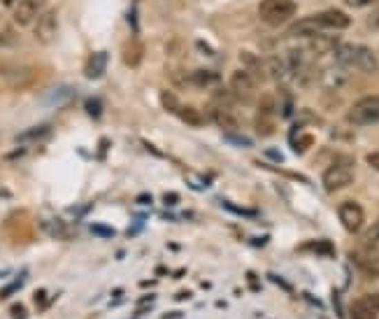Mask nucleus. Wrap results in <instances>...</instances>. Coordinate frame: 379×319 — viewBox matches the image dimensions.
Returning a JSON list of instances; mask_svg holds the SVG:
<instances>
[{
  "label": "nucleus",
  "mask_w": 379,
  "mask_h": 319,
  "mask_svg": "<svg viewBox=\"0 0 379 319\" xmlns=\"http://www.w3.org/2000/svg\"><path fill=\"white\" fill-rule=\"evenodd\" d=\"M312 21L321 28H333V30H345L351 26V19L349 14H345L342 10H324V12H316V14L312 17Z\"/></svg>",
  "instance_id": "obj_9"
},
{
  "label": "nucleus",
  "mask_w": 379,
  "mask_h": 319,
  "mask_svg": "<svg viewBox=\"0 0 379 319\" xmlns=\"http://www.w3.org/2000/svg\"><path fill=\"white\" fill-rule=\"evenodd\" d=\"M240 61H242V70L247 75H252L254 82H263L265 79V70H263V61L258 56H254L252 52H240Z\"/></svg>",
  "instance_id": "obj_15"
},
{
  "label": "nucleus",
  "mask_w": 379,
  "mask_h": 319,
  "mask_svg": "<svg viewBox=\"0 0 379 319\" xmlns=\"http://www.w3.org/2000/svg\"><path fill=\"white\" fill-rule=\"evenodd\" d=\"M377 242H379V217L370 224L368 229H365V233H363V245L365 247H372V245H377Z\"/></svg>",
  "instance_id": "obj_24"
},
{
  "label": "nucleus",
  "mask_w": 379,
  "mask_h": 319,
  "mask_svg": "<svg viewBox=\"0 0 379 319\" xmlns=\"http://www.w3.org/2000/svg\"><path fill=\"white\" fill-rule=\"evenodd\" d=\"M161 105H163L165 112H170V115H179V110H182V105H179V98L175 96L172 91H161Z\"/></svg>",
  "instance_id": "obj_22"
},
{
  "label": "nucleus",
  "mask_w": 379,
  "mask_h": 319,
  "mask_svg": "<svg viewBox=\"0 0 379 319\" xmlns=\"http://www.w3.org/2000/svg\"><path fill=\"white\" fill-rule=\"evenodd\" d=\"M321 182H324V189L328 193L347 189V186L354 182L351 164H333V166H328L324 171V177H321Z\"/></svg>",
  "instance_id": "obj_5"
},
{
  "label": "nucleus",
  "mask_w": 379,
  "mask_h": 319,
  "mask_svg": "<svg viewBox=\"0 0 379 319\" xmlns=\"http://www.w3.org/2000/svg\"><path fill=\"white\" fill-rule=\"evenodd\" d=\"M233 101H235V96H233L231 91H226V89L214 91V105H219V108H228V110H231Z\"/></svg>",
  "instance_id": "obj_28"
},
{
  "label": "nucleus",
  "mask_w": 379,
  "mask_h": 319,
  "mask_svg": "<svg viewBox=\"0 0 379 319\" xmlns=\"http://www.w3.org/2000/svg\"><path fill=\"white\" fill-rule=\"evenodd\" d=\"M72 93H74L72 86H54L52 91L45 93L42 105H47V108H59V105H65L72 101Z\"/></svg>",
  "instance_id": "obj_17"
},
{
  "label": "nucleus",
  "mask_w": 379,
  "mask_h": 319,
  "mask_svg": "<svg viewBox=\"0 0 379 319\" xmlns=\"http://www.w3.org/2000/svg\"><path fill=\"white\" fill-rule=\"evenodd\" d=\"M347 122L354 124V126H375V124H379V93L358 98L347 110Z\"/></svg>",
  "instance_id": "obj_2"
},
{
  "label": "nucleus",
  "mask_w": 379,
  "mask_h": 319,
  "mask_svg": "<svg viewBox=\"0 0 379 319\" xmlns=\"http://www.w3.org/2000/svg\"><path fill=\"white\" fill-rule=\"evenodd\" d=\"M333 59L342 68H356L361 72H375L379 68L377 54L365 45H354V42H340L333 49Z\"/></svg>",
  "instance_id": "obj_1"
},
{
  "label": "nucleus",
  "mask_w": 379,
  "mask_h": 319,
  "mask_svg": "<svg viewBox=\"0 0 379 319\" xmlns=\"http://www.w3.org/2000/svg\"><path fill=\"white\" fill-rule=\"evenodd\" d=\"M340 45V40L338 37H328V35H321V33H316L312 35L307 40V47H309V52L316 54V56H321V54H328L331 52L333 54V49Z\"/></svg>",
  "instance_id": "obj_18"
},
{
  "label": "nucleus",
  "mask_w": 379,
  "mask_h": 319,
  "mask_svg": "<svg viewBox=\"0 0 379 319\" xmlns=\"http://www.w3.org/2000/svg\"><path fill=\"white\" fill-rule=\"evenodd\" d=\"M209 119H212V122L223 130V133H238V130H240L238 117H235L228 108H219V105H212V108H209Z\"/></svg>",
  "instance_id": "obj_12"
},
{
  "label": "nucleus",
  "mask_w": 379,
  "mask_h": 319,
  "mask_svg": "<svg viewBox=\"0 0 379 319\" xmlns=\"http://www.w3.org/2000/svg\"><path fill=\"white\" fill-rule=\"evenodd\" d=\"M326 86H340V84H345L347 82V75H345V70H342V66H338L335 70H331V72H326Z\"/></svg>",
  "instance_id": "obj_27"
},
{
  "label": "nucleus",
  "mask_w": 379,
  "mask_h": 319,
  "mask_svg": "<svg viewBox=\"0 0 379 319\" xmlns=\"http://www.w3.org/2000/svg\"><path fill=\"white\" fill-rule=\"evenodd\" d=\"M349 317L351 319H377L379 312L372 308V305L368 303V298H358V301H354L351 310H349Z\"/></svg>",
  "instance_id": "obj_19"
},
{
  "label": "nucleus",
  "mask_w": 379,
  "mask_h": 319,
  "mask_svg": "<svg viewBox=\"0 0 379 319\" xmlns=\"http://www.w3.org/2000/svg\"><path fill=\"white\" fill-rule=\"evenodd\" d=\"M263 70H265V79H272V82L277 84L287 82L291 77L289 66L282 56H268V59H263Z\"/></svg>",
  "instance_id": "obj_11"
},
{
  "label": "nucleus",
  "mask_w": 379,
  "mask_h": 319,
  "mask_svg": "<svg viewBox=\"0 0 379 319\" xmlns=\"http://www.w3.org/2000/svg\"><path fill=\"white\" fill-rule=\"evenodd\" d=\"M296 3L294 0H260L258 5V17L263 19L268 26H282L291 17L296 14Z\"/></svg>",
  "instance_id": "obj_4"
},
{
  "label": "nucleus",
  "mask_w": 379,
  "mask_h": 319,
  "mask_svg": "<svg viewBox=\"0 0 379 319\" xmlns=\"http://www.w3.org/2000/svg\"><path fill=\"white\" fill-rule=\"evenodd\" d=\"M184 315L182 312H167V315H163V319H182Z\"/></svg>",
  "instance_id": "obj_38"
},
{
  "label": "nucleus",
  "mask_w": 379,
  "mask_h": 319,
  "mask_svg": "<svg viewBox=\"0 0 379 319\" xmlns=\"http://www.w3.org/2000/svg\"><path fill=\"white\" fill-rule=\"evenodd\" d=\"M0 45L3 47H17V35L12 30H3L0 33Z\"/></svg>",
  "instance_id": "obj_30"
},
{
  "label": "nucleus",
  "mask_w": 379,
  "mask_h": 319,
  "mask_svg": "<svg viewBox=\"0 0 379 319\" xmlns=\"http://www.w3.org/2000/svg\"><path fill=\"white\" fill-rule=\"evenodd\" d=\"M165 203H177V196H175V193H167V196H165Z\"/></svg>",
  "instance_id": "obj_39"
},
{
  "label": "nucleus",
  "mask_w": 379,
  "mask_h": 319,
  "mask_svg": "<svg viewBox=\"0 0 379 319\" xmlns=\"http://www.w3.org/2000/svg\"><path fill=\"white\" fill-rule=\"evenodd\" d=\"M47 0H19L14 5V23L17 26H30L37 21V17L45 12Z\"/></svg>",
  "instance_id": "obj_8"
},
{
  "label": "nucleus",
  "mask_w": 379,
  "mask_h": 319,
  "mask_svg": "<svg viewBox=\"0 0 379 319\" xmlns=\"http://www.w3.org/2000/svg\"><path fill=\"white\" fill-rule=\"evenodd\" d=\"M368 28L370 30H379V10L372 12V14L368 17Z\"/></svg>",
  "instance_id": "obj_35"
},
{
  "label": "nucleus",
  "mask_w": 379,
  "mask_h": 319,
  "mask_svg": "<svg viewBox=\"0 0 379 319\" xmlns=\"http://www.w3.org/2000/svg\"><path fill=\"white\" fill-rule=\"evenodd\" d=\"M142 56H145V47H142V42L135 40V37H130L126 45L121 47V61L128 68H138L142 64Z\"/></svg>",
  "instance_id": "obj_14"
},
{
  "label": "nucleus",
  "mask_w": 379,
  "mask_h": 319,
  "mask_svg": "<svg viewBox=\"0 0 379 319\" xmlns=\"http://www.w3.org/2000/svg\"><path fill=\"white\" fill-rule=\"evenodd\" d=\"M365 161H368V166L372 168V171L379 173V152H370L368 156H365Z\"/></svg>",
  "instance_id": "obj_34"
},
{
  "label": "nucleus",
  "mask_w": 379,
  "mask_h": 319,
  "mask_svg": "<svg viewBox=\"0 0 379 319\" xmlns=\"http://www.w3.org/2000/svg\"><path fill=\"white\" fill-rule=\"evenodd\" d=\"M110 64V54L107 52H93L84 64V75L89 79H101Z\"/></svg>",
  "instance_id": "obj_13"
},
{
  "label": "nucleus",
  "mask_w": 379,
  "mask_h": 319,
  "mask_svg": "<svg viewBox=\"0 0 379 319\" xmlns=\"http://www.w3.org/2000/svg\"><path fill=\"white\" fill-rule=\"evenodd\" d=\"M21 280L23 278H19V280H14V284H10V287H5L3 291H0V298H8L10 293H14L17 289H21Z\"/></svg>",
  "instance_id": "obj_33"
},
{
  "label": "nucleus",
  "mask_w": 379,
  "mask_h": 319,
  "mask_svg": "<svg viewBox=\"0 0 379 319\" xmlns=\"http://www.w3.org/2000/svg\"><path fill=\"white\" fill-rule=\"evenodd\" d=\"M272 110H275V98H272V93H263L258 98V117H270Z\"/></svg>",
  "instance_id": "obj_25"
},
{
  "label": "nucleus",
  "mask_w": 379,
  "mask_h": 319,
  "mask_svg": "<svg viewBox=\"0 0 379 319\" xmlns=\"http://www.w3.org/2000/svg\"><path fill=\"white\" fill-rule=\"evenodd\" d=\"M265 156H268V159H275L277 164H282V161H284V156L277 154V149H265Z\"/></svg>",
  "instance_id": "obj_37"
},
{
  "label": "nucleus",
  "mask_w": 379,
  "mask_h": 319,
  "mask_svg": "<svg viewBox=\"0 0 379 319\" xmlns=\"http://www.w3.org/2000/svg\"><path fill=\"white\" fill-rule=\"evenodd\" d=\"M191 82L198 86H214V84H219V75L212 70H196L191 75Z\"/></svg>",
  "instance_id": "obj_20"
},
{
  "label": "nucleus",
  "mask_w": 379,
  "mask_h": 319,
  "mask_svg": "<svg viewBox=\"0 0 379 319\" xmlns=\"http://www.w3.org/2000/svg\"><path fill=\"white\" fill-rule=\"evenodd\" d=\"M0 79L10 86V89H28L35 82V68L19 61H0Z\"/></svg>",
  "instance_id": "obj_3"
},
{
  "label": "nucleus",
  "mask_w": 379,
  "mask_h": 319,
  "mask_svg": "<svg viewBox=\"0 0 379 319\" xmlns=\"http://www.w3.org/2000/svg\"><path fill=\"white\" fill-rule=\"evenodd\" d=\"M3 196H8V193H5V191H0V198H3Z\"/></svg>",
  "instance_id": "obj_41"
},
{
  "label": "nucleus",
  "mask_w": 379,
  "mask_h": 319,
  "mask_svg": "<svg viewBox=\"0 0 379 319\" xmlns=\"http://www.w3.org/2000/svg\"><path fill=\"white\" fill-rule=\"evenodd\" d=\"M349 8H365V5H372V3H377V0H345Z\"/></svg>",
  "instance_id": "obj_36"
},
{
  "label": "nucleus",
  "mask_w": 379,
  "mask_h": 319,
  "mask_svg": "<svg viewBox=\"0 0 379 319\" xmlns=\"http://www.w3.org/2000/svg\"><path fill=\"white\" fill-rule=\"evenodd\" d=\"M84 110H86V115H91L93 119H98L103 115V105L98 98H86V103H84Z\"/></svg>",
  "instance_id": "obj_29"
},
{
  "label": "nucleus",
  "mask_w": 379,
  "mask_h": 319,
  "mask_svg": "<svg viewBox=\"0 0 379 319\" xmlns=\"http://www.w3.org/2000/svg\"><path fill=\"white\" fill-rule=\"evenodd\" d=\"M177 117L182 119L184 124H189V126H201V124H203L201 112H198L196 108H189V105H182V110H179Z\"/></svg>",
  "instance_id": "obj_23"
},
{
  "label": "nucleus",
  "mask_w": 379,
  "mask_h": 319,
  "mask_svg": "<svg viewBox=\"0 0 379 319\" xmlns=\"http://www.w3.org/2000/svg\"><path fill=\"white\" fill-rule=\"evenodd\" d=\"M49 133V126L47 124H40V126H33L28 130H23L21 135L17 137V140H37V137H45Z\"/></svg>",
  "instance_id": "obj_26"
},
{
  "label": "nucleus",
  "mask_w": 379,
  "mask_h": 319,
  "mask_svg": "<svg viewBox=\"0 0 379 319\" xmlns=\"http://www.w3.org/2000/svg\"><path fill=\"white\" fill-rule=\"evenodd\" d=\"M289 142H291V147H294L298 154H305L307 149L314 145V137L309 133H298V135H291Z\"/></svg>",
  "instance_id": "obj_21"
},
{
  "label": "nucleus",
  "mask_w": 379,
  "mask_h": 319,
  "mask_svg": "<svg viewBox=\"0 0 379 319\" xmlns=\"http://www.w3.org/2000/svg\"><path fill=\"white\" fill-rule=\"evenodd\" d=\"M91 231L96 235H105V238H112L114 235V229H107L105 224H91Z\"/></svg>",
  "instance_id": "obj_31"
},
{
  "label": "nucleus",
  "mask_w": 379,
  "mask_h": 319,
  "mask_svg": "<svg viewBox=\"0 0 379 319\" xmlns=\"http://www.w3.org/2000/svg\"><path fill=\"white\" fill-rule=\"evenodd\" d=\"M33 35L40 45H52L59 35V10H45L33 23Z\"/></svg>",
  "instance_id": "obj_6"
},
{
  "label": "nucleus",
  "mask_w": 379,
  "mask_h": 319,
  "mask_svg": "<svg viewBox=\"0 0 379 319\" xmlns=\"http://www.w3.org/2000/svg\"><path fill=\"white\" fill-rule=\"evenodd\" d=\"M19 0H5V5H8V8H12V5H17Z\"/></svg>",
  "instance_id": "obj_40"
},
{
  "label": "nucleus",
  "mask_w": 379,
  "mask_h": 319,
  "mask_svg": "<svg viewBox=\"0 0 379 319\" xmlns=\"http://www.w3.org/2000/svg\"><path fill=\"white\" fill-rule=\"evenodd\" d=\"M338 219L345 226L347 233H358L365 224V212L356 201H345L338 208Z\"/></svg>",
  "instance_id": "obj_7"
},
{
  "label": "nucleus",
  "mask_w": 379,
  "mask_h": 319,
  "mask_svg": "<svg viewBox=\"0 0 379 319\" xmlns=\"http://www.w3.org/2000/svg\"><path fill=\"white\" fill-rule=\"evenodd\" d=\"M226 140L228 142H233V145H242V147H247V145H252L247 137H240L238 133H226Z\"/></svg>",
  "instance_id": "obj_32"
},
{
  "label": "nucleus",
  "mask_w": 379,
  "mask_h": 319,
  "mask_svg": "<svg viewBox=\"0 0 379 319\" xmlns=\"http://www.w3.org/2000/svg\"><path fill=\"white\" fill-rule=\"evenodd\" d=\"M356 266L361 268V273L370 280H379V254L375 252H365V254H356Z\"/></svg>",
  "instance_id": "obj_16"
},
{
  "label": "nucleus",
  "mask_w": 379,
  "mask_h": 319,
  "mask_svg": "<svg viewBox=\"0 0 379 319\" xmlns=\"http://www.w3.org/2000/svg\"><path fill=\"white\" fill-rule=\"evenodd\" d=\"M254 89H256V82H254L252 75H247L245 70H233L231 75V91L238 101L249 103L254 96Z\"/></svg>",
  "instance_id": "obj_10"
}]
</instances>
